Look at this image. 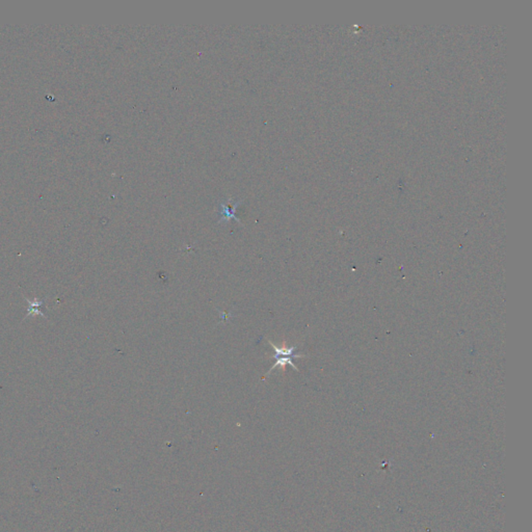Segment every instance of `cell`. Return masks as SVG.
<instances>
[{"instance_id": "cell-1", "label": "cell", "mask_w": 532, "mask_h": 532, "mask_svg": "<svg viewBox=\"0 0 532 532\" xmlns=\"http://www.w3.org/2000/svg\"><path fill=\"white\" fill-rule=\"evenodd\" d=\"M274 358H275V360H276V363H275V365L272 366V367H271L267 372H266V375H265L264 377L268 376L270 375V373H271L272 371H274L276 368H278V367H280L282 370H285V367H286L287 365H290L291 367H292L294 370H296V371H299L298 368H297V366L293 363V359H297V358H296V357H289V356H278V355H275Z\"/></svg>"}, {"instance_id": "cell-3", "label": "cell", "mask_w": 532, "mask_h": 532, "mask_svg": "<svg viewBox=\"0 0 532 532\" xmlns=\"http://www.w3.org/2000/svg\"><path fill=\"white\" fill-rule=\"evenodd\" d=\"M42 305H43V301H38V303H37V301H35V300L32 301V303L31 304V308L28 309V311H30V312H28V314H35V313H38V314H40V315H43V313L40 312V310L38 309V308L42 307Z\"/></svg>"}, {"instance_id": "cell-2", "label": "cell", "mask_w": 532, "mask_h": 532, "mask_svg": "<svg viewBox=\"0 0 532 532\" xmlns=\"http://www.w3.org/2000/svg\"><path fill=\"white\" fill-rule=\"evenodd\" d=\"M269 344L272 346V348L275 349V355H278V356H289V357H296L297 359L299 358H305L304 355H297L296 354V350L297 349V346H291V347H287V346H277L276 344L272 343L270 340H268Z\"/></svg>"}]
</instances>
